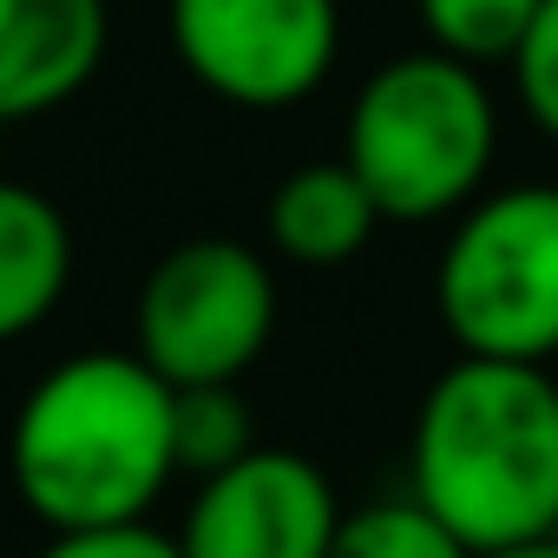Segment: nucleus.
<instances>
[{"instance_id":"2","label":"nucleus","mask_w":558,"mask_h":558,"mask_svg":"<svg viewBox=\"0 0 558 558\" xmlns=\"http://www.w3.org/2000/svg\"><path fill=\"white\" fill-rule=\"evenodd\" d=\"M414 499L473 551L558 532V381L545 362L460 355L414 414Z\"/></svg>"},{"instance_id":"16","label":"nucleus","mask_w":558,"mask_h":558,"mask_svg":"<svg viewBox=\"0 0 558 558\" xmlns=\"http://www.w3.org/2000/svg\"><path fill=\"white\" fill-rule=\"evenodd\" d=\"M473 558H558V532H551V538H519V545H493V551H473Z\"/></svg>"},{"instance_id":"3","label":"nucleus","mask_w":558,"mask_h":558,"mask_svg":"<svg viewBox=\"0 0 558 558\" xmlns=\"http://www.w3.org/2000/svg\"><path fill=\"white\" fill-rule=\"evenodd\" d=\"M499 151V112L480 66L427 47L362 80L349 106V165L375 191L381 217L434 223L460 210Z\"/></svg>"},{"instance_id":"6","label":"nucleus","mask_w":558,"mask_h":558,"mask_svg":"<svg viewBox=\"0 0 558 558\" xmlns=\"http://www.w3.org/2000/svg\"><path fill=\"white\" fill-rule=\"evenodd\" d=\"M171 47L204 93L276 112L329 80L342 8L336 0H171Z\"/></svg>"},{"instance_id":"12","label":"nucleus","mask_w":558,"mask_h":558,"mask_svg":"<svg viewBox=\"0 0 558 558\" xmlns=\"http://www.w3.org/2000/svg\"><path fill=\"white\" fill-rule=\"evenodd\" d=\"M171 440H178V473H223L256 447L250 427V401L236 395V381H191L171 401Z\"/></svg>"},{"instance_id":"15","label":"nucleus","mask_w":558,"mask_h":558,"mask_svg":"<svg viewBox=\"0 0 558 558\" xmlns=\"http://www.w3.org/2000/svg\"><path fill=\"white\" fill-rule=\"evenodd\" d=\"M40 558H184L178 532H151L145 519L132 525H93V532H53Z\"/></svg>"},{"instance_id":"8","label":"nucleus","mask_w":558,"mask_h":558,"mask_svg":"<svg viewBox=\"0 0 558 558\" xmlns=\"http://www.w3.org/2000/svg\"><path fill=\"white\" fill-rule=\"evenodd\" d=\"M106 0H0V125L80 99L106 60Z\"/></svg>"},{"instance_id":"7","label":"nucleus","mask_w":558,"mask_h":558,"mask_svg":"<svg viewBox=\"0 0 558 558\" xmlns=\"http://www.w3.org/2000/svg\"><path fill=\"white\" fill-rule=\"evenodd\" d=\"M342 525L336 486L316 460L250 447L236 466L197 480L184 512V558H329Z\"/></svg>"},{"instance_id":"11","label":"nucleus","mask_w":558,"mask_h":558,"mask_svg":"<svg viewBox=\"0 0 558 558\" xmlns=\"http://www.w3.org/2000/svg\"><path fill=\"white\" fill-rule=\"evenodd\" d=\"M329 558H473V545L427 499H375L342 512Z\"/></svg>"},{"instance_id":"4","label":"nucleus","mask_w":558,"mask_h":558,"mask_svg":"<svg viewBox=\"0 0 558 558\" xmlns=\"http://www.w3.org/2000/svg\"><path fill=\"white\" fill-rule=\"evenodd\" d=\"M434 303L460 355L551 362L558 355V184L480 197L434 276Z\"/></svg>"},{"instance_id":"10","label":"nucleus","mask_w":558,"mask_h":558,"mask_svg":"<svg viewBox=\"0 0 558 558\" xmlns=\"http://www.w3.org/2000/svg\"><path fill=\"white\" fill-rule=\"evenodd\" d=\"M73 283V230L53 197L0 178V342L34 336Z\"/></svg>"},{"instance_id":"13","label":"nucleus","mask_w":558,"mask_h":558,"mask_svg":"<svg viewBox=\"0 0 558 558\" xmlns=\"http://www.w3.org/2000/svg\"><path fill=\"white\" fill-rule=\"evenodd\" d=\"M414 8L440 53H453L466 66H493V60L519 53V40L545 0H414Z\"/></svg>"},{"instance_id":"14","label":"nucleus","mask_w":558,"mask_h":558,"mask_svg":"<svg viewBox=\"0 0 558 558\" xmlns=\"http://www.w3.org/2000/svg\"><path fill=\"white\" fill-rule=\"evenodd\" d=\"M506 66H512V93H519L525 119H532L545 138H558V0H545V8L532 14L519 53H512Z\"/></svg>"},{"instance_id":"1","label":"nucleus","mask_w":558,"mask_h":558,"mask_svg":"<svg viewBox=\"0 0 558 558\" xmlns=\"http://www.w3.org/2000/svg\"><path fill=\"white\" fill-rule=\"evenodd\" d=\"M178 388L132 349H93L47 368L8 434V480L53 532L132 525L178 480Z\"/></svg>"},{"instance_id":"5","label":"nucleus","mask_w":558,"mask_h":558,"mask_svg":"<svg viewBox=\"0 0 558 558\" xmlns=\"http://www.w3.org/2000/svg\"><path fill=\"white\" fill-rule=\"evenodd\" d=\"M276 329V276L236 236L165 250L138 290V355L171 381H236Z\"/></svg>"},{"instance_id":"9","label":"nucleus","mask_w":558,"mask_h":558,"mask_svg":"<svg viewBox=\"0 0 558 558\" xmlns=\"http://www.w3.org/2000/svg\"><path fill=\"white\" fill-rule=\"evenodd\" d=\"M375 223H381V204L355 178L349 158H316V165L290 171L269 191V210H263V230H269L276 256H290L303 269H336V263L362 256Z\"/></svg>"}]
</instances>
